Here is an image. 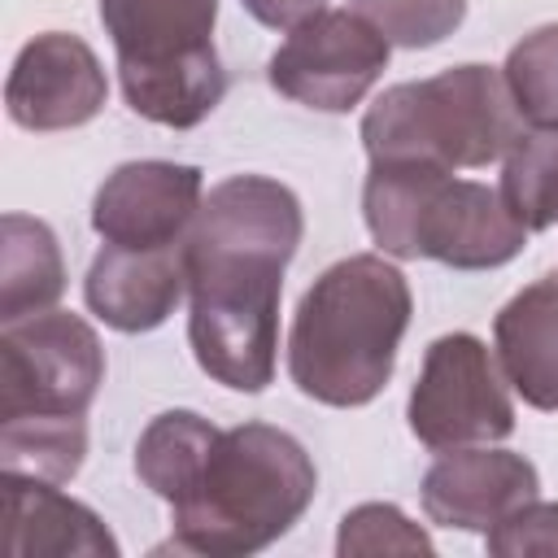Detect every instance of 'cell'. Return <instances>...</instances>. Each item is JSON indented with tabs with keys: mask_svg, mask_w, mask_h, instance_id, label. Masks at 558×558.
<instances>
[{
	"mask_svg": "<svg viewBox=\"0 0 558 558\" xmlns=\"http://www.w3.org/2000/svg\"><path fill=\"white\" fill-rule=\"evenodd\" d=\"M0 554L4 558H65V554L113 558L118 541L105 532V523L87 506L70 501L48 480L4 471Z\"/></svg>",
	"mask_w": 558,
	"mask_h": 558,
	"instance_id": "5bb4252c",
	"label": "cell"
},
{
	"mask_svg": "<svg viewBox=\"0 0 558 558\" xmlns=\"http://www.w3.org/2000/svg\"><path fill=\"white\" fill-rule=\"evenodd\" d=\"M536 497V466L510 449H449L423 475V510L440 527L488 532Z\"/></svg>",
	"mask_w": 558,
	"mask_h": 558,
	"instance_id": "7c38bea8",
	"label": "cell"
},
{
	"mask_svg": "<svg viewBox=\"0 0 558 558\" xmlns=\"http://www.w3.org/2000/svg\"><path fill=\"white\" fill-rule=\"evenodd\" d=\"M4 262H0V318L17 323L44 314L65 292V266L57 253L52 231L39 218L4 214Z\"/></svg>",
	"mask_w": 558,
	"mask_h": 558,
	"instance_id": "2e32d148",
	"label": "cell"
},
{
	"mask_svg": "<svg viewBox=\"0 0 558 558\" xmlns=\"http://www.w3.org/2000/svg\"><path fill=\"white\" fill-rule=\"evenodd\" d=\"M201 209V170L174 161H126L118 166L96 201L92 227L105 244L166 248L183 244Z\"/></svg>",
	"mask_w": 558,
	"mask_h": 558,
	"instance_id": "30bf717a",
	"label": "cell"
},
{
	"mask_svg": "<svg viewBox=\"0 0 558 558\" xmlns=\"http://www.w3.org/2000/svg\"><path fill=\"white\" fill-rule=\"evenodd\" d=\"M510 427L514 405L488 349L466 331L440 336L427 349L423 375L410 392V432L427 449H462L501 440Z\"/></svg>",
	"mask_w": 558,
	"mask_h": 558,
	"instance_id": "ba28073f",
	"label": "cell"
},
{
	"mask_svg": "<svg viewBox=\"0 0 558 558\" xmlns=\"http://www.w3.org/2000/svg\"><path fill=\"white\" fill-rule=\"evenodd\" d=\"M244 9L266 26H296L323 9V0H244Z\"/></svg>",
	"mask_w": 558,
	"mask_h": 558,
	"instance_id": "cb8c5ba5",
	"label": "cell"
},
{
	"mask_svg": "<svg viewBox=\"0 0 558 558\" xmlns=\"http://www.w3.org/2000/svg\"><path fill=\"white\" fill-rule=\"evenodd\" d=\"M105 379L96 331L78 314L44 310L4 323L0 336V423L4 418H74Z\"/></svg>",
	"mask_w": 558,
	"mask_h": 558,
	"instance_id": "52a82bcc",
	"label": "cell"
},
{
	"mask_svg": "<svg viewBox=\"0 0 558 558\" xmlns=\"http://www.w3.org/2000/svg\"><path fill=\"white\" fill-rule=\"evenodd\" d=\"M519 118L506 74L488 65H453L388 87L362 118V144L371 161H432L445 170L488 166L519 140Z\"/></svg>",
	"mask_w": 558,
	"mask_h": 558,
	"instance_id": "5b68a950",
	"label": "cell"
},
{
	"mask_svg": "<svg viewBox=\"0 0 558 558\" xmlns=\"http://www.w3.org/2000/svg\"><path fill=\"white\" fill-rule=\"evenodd\" d=\"M488 554L523 558V554H558V501H523L501 523L488 527Z\"/></svg>",
	"mask_w": 558,
	"mask_h": 558,
	"instance_id": "603a6c76",
	"label": "cell"
},
{
	"mask_svg": "<svg viewBox=\"0 0 558 558\" xmlns=\"http://www.w3.org/2000/svg\"><path fill=\"white\" fill-rule=\"evenodd\" d=\"M353 9L401 48H427L453 35L466 13V0H353Z\"/></svg>",
	"mask_w": 558,
	"mask_h": 558,
	"instance_id": "44dd1931",
	"label": "cell"
},
{
	"mask_svg": "<svg viewBox=\"0 0 558 558\" xmlns=\"http://www.w3.org/2000/svg\"><path fill=\"white\" fill-rule=\"evenodd\" d=\"M187 288V240L166 248L105 244L87 270V305L118 331H153Z\"/></svg>",
	"mask_w": 558,
	"mask_h": 558,
	"instance_id": "4fadbf2b",
	"label": "cell"
},
{
	"mask_svg": "<svg viewBox=\"0 0 558 558\" xmlns=\"http://www.w3.org/2000/svg\"><path fill=\"white\" fill-rule=\"evenodd\" d=\"M362 209L384 253L436 257L458 270L501 266L527 240L501 192L432 161H371Z\"/></svg>",
	"mask_w": 558,
	"mask_h": 558,
	"instance_id": "277c9868",
	"label": "cell"
},
{
	"mask_svg": "<svg viewBox=\"0 0 558 558\" xmlns=\"http://www.w3.org/2000/svg\"><path fill=\"white\" fill-rule=\"evenodd\" d=\"M314 462L279 427L244 423L218 432L192 488L170 501L174 549L235 558L266 549L314 501Z\"/></svg>",
	"mask_w": 558,
	"mask_h": 558,
	"instance_id": "3957f363",
	"label": "cell"
},
{
	"mask_svg": "<svg viewBox=\"0 0 558 558\" xmlns=\"http://www.w3.org/2000/svg\"><path fill=\"white\" fill-rule=\"evenodd\" d=\"M410 288L384 257L357 253L314 279L288 336L292 384L323 405H366L392 375Z\"/></svg>",
	"mask_w": 558,
	"mask_h": 558,
	"instance_id": "7a4b0ae2",
	"label": "cell"
},
{
	"mask_svg": "<svg viewBox=\"0 0 558 558\" xmlns=\"http://www.w3.org/2000/svg\"><path fill=\"white\" fill-rule=\"evenodd\" d=\"M218 440V427H209L201 414L192 410H170V414H157L144 436H140V449H135V471L140 480L161 497V501H179L192 480L201 475L205 466V453L209 445Z\"/></svg>",
	"mask_w": 558,
	"mask_h": 558,
	"instance_id": "e0dca14e",
	"label": "cell"
},
{
	"mask_svg": "<svg viewBox=\"0 0 558 558\" xmlns=\"http://www.w3.org/2000/svg\"><path fill=\"white\" fill-rule=\"evenodd\" d=\"M214 17L218 0H100L122 92L140 118L187 131L214 113L227 92Z\"/></svg>",
	"mask_w": 558,
	"mask_h": 558,
	"instance_id": "8992f818",
	"label": "cell"
},
{
	"mask_svg": "<svg viewBox=\"0 0 558 558\" xmlns=\"http://www.w3.org/2000/svg\"><path fill=\"white\" fill-rule=\"evenodd\" d=\"M109 96L105 70L96 61V52L78 39V35H35L4 83V105L9 118L26 131H65V126H83L100 113Z\"/></svg>",
	"mask_w": 558,
	"mask_h": 558,
	"instance_id": "8fae6325",
	"label": "cell"
},
{
	"mask_svg": "<svg viewBox=\"0 0 558 558\" xmlns=\"http://www.w3.org/2000/svg\"><path fill=\"white\" fill-rule=\"evenodd\" d=\"M301 244L296 196L262 174L218 183L187 231L192 353L227 388L262 392L275 379L279 288Z\"/></svg>",
	"mask_w": 558,
	"mask_h": 558,
	"instance_id": "6da1fadb",
	"label": "cell"
},
{
	"mask_svg": "<svg viewBox=\"0 0 558 558\" xmlns=\"http://www.w3.org/2000/svg\"><path fill=\"white\" fill-rule=\"evenodd\" d=\"M506 87L536 126H558V22L523 35L506 57Z\"/></svg>",
	"mask_w": 558,
	"mask_h": 558,
	"instance_id": "ffe728a7",
	"label": "cell"
},
{
	"mask_svg": "<svg viewBox=\"0 0 558 558\" xmlns=\"http://www.w3.org/2000/svg\"><path fill=\"white\" fill-rule=\"evenodd\" d=\"M336 549L344 558H357V554H432V541L397 506L371 501V506H357L344 514Z\"/></svg>",
	"mask_w": 558,
	"mask_h": 558,
	"instance_id": "7402d4cb",
	"label": "cell"
},
{
	"mask_svg": "<svg viewBox=\"0 0 558 558\" xmlns=\"http://www.w3.org/2000/svg\"><path fill=\"white\" fill-rule=\"evenodd\" d=\"M87 453L83 414L74 418H4L0 423V462L9 475H35L61 484L78 471Z\"/></svg>",
	"mask_w": 558,
	"mask_h": 558,
	"instance_id": "d6986e66",
	"label": "cell"
},
{
	"mask_svg": "<svg viewBox=\"0 0 558 558\" xmlns=\"http://www.w3.org/2000/svg\"><path fill=\"white\" fill-rule=\"evenodd\" d=\"M493 336L514 392L536 410H558V270L510 296Z\"/></svg>",
	"mask_w": 558,
	"mask_h": 558,
	"instance_id": "9a60e30c",
	"label": "cell"
},
{
	"mask_svg": "<svg viewBox=\"0 0 558 558\" xmlns=\"http://www.w3.org/2000/svg\"><path fill=\"white\" fill-rule=\"evenodd\" d=\"M388 65V39L357 9H318L270 57V87L296 105L344 113Z\"/></svg>",
	"mask_w": 558,
	"mask_h": 558,
	"instance_id": "9c48e42d",
	"label": "cell"
},
{
	"mask_svg": "<svg viewBox=\"0 0 558 558\" xmlns=\"http://www.w3.org/2000/svg\"><path fill=\"white\" fill-rule=\"evenodd\" d=\"M501 201L523 231L558 222V126L519 131L501 166Z\"/></svg>",
	"mask_w": 558,
	"mask_h": 558,
	"instance_id": "ac0fdd59",
	"label": "cell"
}]
</instances>
